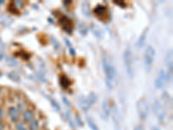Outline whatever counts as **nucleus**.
Instances as JSON below:
<instances>
[{
  "mask_svg": "<svg viewBox=\"0 0 173 130\" xmlns=\"http://www.w3.org/2000/svg\"><path fill=\"white\" fill-rule=\"evenodd\" d=\"M102 67L106 77V84L109 89H113L117 83V70L112 58L105 54L102 56Z\"/></svg>",
  "mask_w": 173,
  "mask_h": 130,
  "instance_id": "nucleus-1",
  "label": "nucleus"
},
{
  "mask_svg": "<svg viewBox=\"0 0 173 130\" xmlns=\"http://www.w3.org/2000/svg\"><path fill=\"white\" fill-rule=\"evenodd\" d=\"M124 63L126 70L127 75L130 77V78H133L134 77V63H133V55L131 50V47L128 46L125 50L123 55Z\"/></svg>",
  "mask_w": 173,
  "mask_h": 130,
  "instance_id": "nucleus-2",
  "label": "nucleus"
},
{
  "mask_svg": "<svg viewBox=\"0 0 173 130\" xmlns=\"http://www.w3.org/2000/svg\"><path fill=\"white\" fill-rule=\"evenodd\" d=\"M97 101V96L95 93L91 92L88 96H81L78 99V105L81 108V109L84 112L88 111V109L91 108V106L95 103Z\"/></svg>",
  "mask_w": 173,
  "mask_h": 130,
  "instance_id": "nucleus-3",
  "label": "nucleus"
},
{
  "mask_svg": "<svg viewBox=\"0 0 173 130\" xmlns=\"http://www.w3.org/2000/svg\"><path fill=\"white\" fill-rule=\"evenodd\" d=\"M136 108L139 118L143 121H146L149 115V103L146 99H139L136 103Z\"/></svg>",
  "mask_w": 173,
  "mask_h": 130,
  "instance_id": "nucleus-4",
  "label": "nucleus"
},
{
  "mask_svg": "<svg viewBox=\"0 0 173 130\" xmlns=\"http://www.w3.org/2000/svg\"><path fill=\"white\" fill-rule=\"evenodd\" d=\"M152 109H153L154 115L157 116L158 121L164 122L165 119V116H166V112H165V109L163 104L161 103L158 100H155L153 103Z\"/></svg>",
  "mask_w": 173,
  "mask_h": 130,
  "instance_id": "nucleus-5",
  "label": "nucleus"
},
{
  "mask_svg": "<svg viewBox=\"0 0 173 130\" xmlns=\"http://www.w3.org/2000/svg\"><path fill=\"white\" fill-rule=\"evenodd\" d=\"M155 56H156L155 49L151 45H149L148 47L146 48V52H145V55H144L145 65H146V67L147 68L148 70L151 69V67L152 66V63L154 62Z\"/></svg>",
  "mask_w": 173,
  "mask_h": 130,
  "instance_id": "nucleus-6",
  "label": "nucleus"
},
{
  "mask_svg": "<svg viewBox=\"0 0 173 130\" xmlns=\"http://www.w3.org/2000/svg\"><path fill=\"white\" fill-rule=\"evenodd\" d=\"M59 24L65 31H67L68 33H71L73 30V22L71 19H69L66 16H62L59 18Z\"/></svg>",
  "mask_w": 173,
  "mask_h": 130,
  "instance_id": "nucleus-7",
  "label": "nucleus"
},
{
  "mask_svg": "<svg viewBox=\"0 0 173 130\" xmlns=\"http://www.w3.org/2000/svg\"><path fill=\"white\" fill-rule=\"evenodd\" d=\"M167 77H168V76L166 75L165 70H161L159 71V74H158V77L156 78V80H155V87L157 89H162L166 83Z\"/></svg>",
  "mask_w": 173,
  "mask_h": 130,
  "instance_id": "nucleus-8",
  "label": "nucleus"
},
{
  "mask_svg": "<svg viewBox=\"0 0 173 130\" xmlns=\"http://www.w3.org/2000/svg\"><path fill=\"white\" fill-rule=\"evenodd\" d=\"M111 112L113 113V121L114 123L115 130H120V116L117 107L114 106Z\"/></svg>",
  "mask_w": 173,
  "mask_h": 130,
  "instance_id": "nucleus-9",
  "label": "nucleus"
},
{
  "mask_svg": "<svg viewBox=\"0 0 173 130\" xmlns=\"http://www.w3.org/2000/svg\"><path fill=\"white\" fill-rule=\"evenodd\" d=\"M8 115H9L11 120L13 122H17L18 121V119H19V112H18V109H17L14 107H11V108H9Z\"/></svg>",
  "mask_w": 173,
  "mask_h": 130,
  "instance_id": "nucleus-10",
  "label": "nucleus"
},
{
  "mask_svg": "<svg viewBox=\"0 0 173 130\" xmlns=\"http://www.w3.org/2000/svg\"><path fill=\"white\" fill-rule=\"evenodd\" d=\"M147 33H148V28H146L145 30L142 32V34L140 35V37L138 39L137 46H138L139 49H141L145 45L146 41V37H147Z\"/></svg>",
  "mask_w": 173,
  "mask_h": 130,
  "instance_id": "nucleus-11",
  "label": "nucleus"
},
{
  "mask_svg": "<svg viewBox=\"0 0 173 130\" xmlns=\"http://www.w3.org/2000/svg\"><path fill=\"white\" fill-rule=\"evenodd\" d=\"M107 12V9L105 5H102V4H98L95 9H94V13L95 14L96 17H103L106 14Z\"/></svg>",
  "mask_w": 173,
  "mask_h": 130,
  "instance_id": "nucleus-12",
  "label": "nucleus"
},
{
  "mask_svg": "<svg viewBox=\"0 0 173 130\" xmlns=\"http://www.w3.org/2000/svg\"><path fill=\"white\" fill-rule=\"evenodd\" d=\"M166 64L168 67L169 74L172 77V51H168V55L166 56Z\"/></svg>",
  "mask_w": 173,
  "mask_h": 130,
  "instance_id": "nucleus-13",
  "label": "nucleus"
},
{
  "mask_svg": "<svg viewBox=\"0 0 173 130\" xmlns=\"http://www.w3.org/2000/svg\"><path fill=\"white\" fill-rule=\"evenodd\" d=\"M91 30L94 33V35L98 38H102L103 36H104V31L102 30V29L96 25L91 26Z\"/></svg>",
  "mask_w": 173,
  "mask_h": 130,
  "instance_id": "nucleus-14",
  "label": "nucleus"
},
{
  "mask_svg": "<svg viewBox=\"0 0 173 130\" xmlns=\"http://www.w3.org/2000/svg\"><path fill=\"white\" fill-rule=\"evenodd\" d=\"M81 11L83 13V15L85 17L90 18L91 17V9L89 6V3L88 2H84L81 5Z\"/></svg>",
  "mask_w": 173,
  "mask_h": 130,
  "instance_id": "nucleus-15",
  "label": "nucleus"
},
{
  "mask_svg": "<svg viewBox=\"0 0 173 130\" xmlns=\"http://www.w3.org/2000/svg\"><path fill=\"white\" fill-rule=\"evenodd\" d=\"M102 111H103L104 118H108V116L110 115L111 109H110L109 103H108L107 100H105V101L103 102V104H102Z\"/></svg>",
  "mask_w": 173,
  "mask_h": 130,
  "instance_id": "nucleus-16",
  "label": "nucleus"
},
{
  "mask_svg": "<svg viewBox=\"0 0 173 130\" xmlns=\"http://www.w3.org/2000/svg\"><path fill=\"white\" fill-rule=\"evenodd\" d=\"M23 117H24V120L27 122H32L35 121V115L32 111H29V110L25 111Z\"/></svg>",
  "mask_w": 173,
  "mask_h": 130,
  "instance_id": "nucleus-17",
  "label": "nucleus"
},
{
  "mask_svg": "<svg viewBox=\"0 0 173 130\" xmlns=\"http://www.w3.org/2000/svg\"><path fill=\"white\" fill-rule=\"evenodd\" d=\"M59 82H60V85L62 88H68L71 85V81L66 76H61L59 78Z\"/></svg>",
  "mask_w": 173,
  "mask_h": 130,
  "instance_id": "nucleus-18",
  "label": "nucleus"
},
{
  "mask_svg": "<svg viewBox=\"0 0 173 130\" xmlns=\"http://www.w3.org/2000/svg\"><path fill=\"white\" fill-rule=\"evenodd\" d=\"M50 42H51V44L53 45V47L55 48V51H60L61 50V44H60V43L58 42V40L54 37V36H50Z\"/></svg>",
  "mask_w": 173,
  "mask_h": 130,
  "instance_id": "nucleus-19",
  "label": "nucleus"
},
{
  "mask_svg": "<svg viewBox=\"0 0 173 130\" xmlns=\"http://www.w3.org/2000/svg\"><path fill=\"white\" fill-rule=\"evenodd\" d=\"M78 30H79V32L82 36H86L87 33H88V27H87V25L84 23L78 24Z\"/></svg>",
  "mask_w": 173,
  "mask_h": 130,
  "instance_id": "nucleus-20",
  "label": "nucleus"
},
{
  "mask_svg": "<svg viewBox=\"0 0 173 130\" xmlns=\"http://www.w3.org/2000/svg\"><path fill=\"white\" fill-rule=\"evenodd\" d=\"M87 122H88V125L89 126V128L91 129V130H99L98 126L94 122V120H92L91 117H87Z\"/></svg>",
  "mask_w": 173,
  "mask_h": 130,
  "instance_id": "nucleus-21",
  "label": "nucleus"
},
{
  "mask_svg": "<svg viewBox=\"0 0 173 130\" xmlns=\"http://www.w3.org/2000/svg\"><path fill=\"white\" fill-rule=\"evenodd\" d=\"M9 77H10L11 80H12L13 82H19V81H20V77H19V75H18L17 72H15V71L10 73V74H9Z\"/></svg>",
  "mask_w": 173,
  "mask_h": 130,
  "instance_id": "nucleus-22",
  "label": "nucleus"
},
{
  "mask_svg": "<svg viewBox=\"0 0 173 130\" xmlns=\"http://www.w3.org/2000/svg\"><path fill=\"white\" fill-rule=\"evenodd\" d=\"M49 100L50 101V103H51V105L56 109V110H60L61 109V107H60V105H59V103L54 99V98H52V97H49Z\"/></svg>",
  "mask_w": 173,
  "mask_h": 130,
  "instance_id": "nucleus-23",
  "label": "nucleus"
},
{
  "mask_svg": "<svg viewBox=\"0 0 173 130\" xmlns=\"http://www.w3.org/2000/svg\"><path fill=\"white\" fill-rule=\"evenodd\" d=\"M39 128V123L36 122V121H34L32 122H30V125H29V129L30 130H36L38 129Z\"/></svg>",
  "mask_w": 173,
  "mask_h": 130,
  "instance_id": "nucleus-24",
  "label": "nucleus"
},
{
  "mask_svg": "<svg viewBox=\"0 0 173 130\" xmlns=\"http://www.w3.org/2000/svg\"><path fill=\"white\" fill-rule=\"evenodd\" d=\"M16 129L17 130H28L25 127V123L23 122H18L16 124Z\"/></svg>",
  "mask_w": 173,
  "mask_h": 130,
  "instance_id": "nucleus-25",
  "label": "nucleus"
},
{
  "mask_svg": "<svg viewBox=\"0 0 173 130\" xmlns=\"http://www.w3.org/2000/svg\"><path fill=\"white\" fill-rule=\"evenodd\" d=\"M75 118H76V122H77L78 125H79L80 127H83V122H82V121H81V118L78 115H75Z\"/></svg>",
  "mask_w": 173,
  "mask_h": 130,
  "instance_id": "nucleus-26",
  "label": "nucleus"
},
{
  "mask_svg": "<svg viewBox=\"0 0 173 130\" xmlns=\"http://www.w3.org/2000/svg\"><path fill=\"white\" fill-rule=\"evenodd\" d=\"M113 4H117V5H120V7H122V8H124V7H125L126 6V4L124 2V1H113Z\"/></svg>",
  "mask_w": 173,
  "mask_h": 130,
  "instance_id": "nucleus-27",
  "label": "nucleus"
},
{
  "mask_svg": "<svg viewBox=\"0 0 173 130\" xmlns=\"http://www.w3.org/2000/svg\"><path fill=\"white\" fill-rule=\"evenodd\" d=\"M62 101H63V103H64V104H66L67 106H70V103H69V101L66 98V97H62Z\"/></svg>",
  "mask_w": 173,
  "mask_h": 130,
  "instance_id": "nucleus-28",
  "label": "nucleus"
},
{
  "mask_svg": "<svg viewBox=\"0 0 173 130\" xmlns=\"http://www.w3.org/2000/svg\"><path fill=\"white\" fill-rule=\"evenodd\" d=\"M64 41H65L66 44H67L69 48H71V43H70V41H69L68 38H64Z\"/></svg>",
  "mask_w": 173,
  "mask_h": 130,
  "instance_id": "nucleus-29",
  "label": "nucleus"
},
{
  "mask_svg": "<svg viewBox=\"0 0 173 130\" xmlns=\"http://www.w3.org/2000/svg\"><path fill=\"white\" fill-rule=\"evenodd\" d=\"M133 130H145V129H144V128H143L141 125H138V126H136V127L133 129Z\"/></svg>",
  "mask_w": 173,
  "mask_h": 130,
  "instance_id": "nucleus-30",
  "label": "nucleus"
},
{
  "mask_svg": "<svg viewBox=\"0 0 173 130\" xmlns=\"http://www.w3.org/2000/svg\"><path fill=\"white\" fill-rule=\"evenodd\" d=\"M69 53H70V55L71 56H74L75 55V51H74V48H69Z\"/></svg>",
  "mask_w": 173,
  "mask_h": 130,
  "instance_id": "nucleus-31",
  "label": "nucleus"
},
{
  "mask_svg": "<svg viewBox=\"0 0 173 130\" xmlns=\"http://www.w3.org/2000/svg\"><path fill=\"white\" fill-rule=\"evenodd\" d=\"M3 116V109H2V108L0 107V118Z\"/></svg>",
  "mask_w": 173,
  "mask_h": 130,
  "instance_id": "nucleus-32",
  "label": "nucleus"
},
{
  "mask_svg": "<svg viewBox=\"0 0 173 130\" xmlns=\"http://www.w3.org/2000/svg\"><path fill=\"white\" fill-rule=\"evenodd\" d=\"M3 129H4V125H3V123L1 122V121H0V130Z\"/></svg>",
  "mask_w": 173,
  "mask_h": 130,
  "instance_id": "nucleus-33",
  "label": "nucleus"
},
{
  "mask_svg": "<svg viewBox=\"0 0 173 130\" xmlns=\"http://www.w3.org/2000/svg\"><path fill=\"white\" fill-rule=\"evenodd\" d=\"M152 130H161V129H160L158 127H156V126H155V127H153V128H152Z\"/></svg>",
  "mask_w": 173,
  "mask_h": 130,
  "instance_id": "nucleus-34",
  "label": "nucleus"
},
{
  "mask_svg": "<svg viewBox=\"0 0 173 130\" xmlns=\"http://www.w3.org/2000/svg\"><path fill=\"white\" fill-rule=\"evenodd\" d=\"M3 3H4V1H3V0H0V4H3Z\"/></svg>",
  "mask_w": 173,
  "mask_h": 130,
  "instance_id": "nucleus-35",
  "label": "nucleus"
},
{
  "mask_svg": "<svg viewBox=\"0 0 173 130\" xmlns=\"http://www.w3.org/2000/svg\"><path fill=\"white\" fill-rule=\"evenodd\" d=\"M0 93H1V89H0Z\"/></svg>",
  "mask_w": 173,
  "mask_h": 130,
  "instance_id": "nucleus-36",
  "label": "nucleus"
}]
</instances>
